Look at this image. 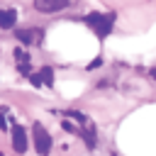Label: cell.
I'll return each mask as SVG.
<instances>
[{
    "label": "cell",
    "instance_id": "obj_1",
    "mask_svg": "<svg viewBox=\"0 0 156 156\" xmlns=\"http://www.w3.org/2000/svg\"><path fill=\"white\" fill-rule=\"evenodd\" d=\"M112 15H100V12H90V15H85V24L98 34V39H105L110 32H112Z\"/></svg>",
    "mask_w": 156,
    "mask_h": 156
},
{
    "label": "cell",
    "instance_id": "obj_2",
    "mask_svg": "<svg viewBox=\"0 0 156 156\" xmlns=\"http://www.w3.org/2000/svg\"><path fill=\"white\" fill-rule=\"evenodd\" d=\"M32 134H34V151H37L39 156H46V154L51 151V136H49V132H46L39 122H34Z\"/></svg>",
    "mask_w": 156,
    "mask_h": 156
},
{
    "label": "cell",
    "instance_id": "obj_3",
    "mask_svg": "<svg viewBox=\"0 0 156 156\" xmlns=\"http://www.w3.org/2000/svg\"><path fill=\"white\" fill-rule=\"evenodd\" d=\"M15 39H17L22 46H32V44H41L44 32L37 29V27H29V29H15Z\"/></svg>",
    "mask_w": 156,
    "mask_h": 156
},
{
    "label": "cell",
    "instance_id": "obj_4",
    "mask_svg": "<svg viewBox=\"0 0 156 156\" xmlns=\"http://www.w3.org/2000/svg\"><path fill=\"white\" fill-rule=\"evenodd\" d=\"M10 136H12V149H15L17 154H24V151H27V146H29L27 129H24L22 124H12V129H10Z\"/></svg>",
    "mask_w": 156,
    "mask_h": 156
},
{
    "label": "cell",
    "instance_id": "obj_5",
    "mask_svg": "<svg viewBox=\"0 0 156 156\" xmlns=\"http://www.w3.org/2000/svg\"><path fill=\"white\" fill-rule=\"evenodd\" d=\"M71 0H34V10L37 12H58L63 7H68Z\"/></svg>",
    "mask_w": 156,
    "mask_h": 156
},
{
    "label": "cell",
    "instance_id": "obj_6",
    "mask_svg": "<svg viewBox=\"0 0 156 156\" xmlns=\"http://www.w3.org/2000/svg\"><path fill=\"white\" fill-rule=\"evenodd\" d=\"M17 22V12L15 10H0V29H12Z\"/></svg>",
    "mask_w": 156,
    "mask_h": 156
},
{
    "label": "cell",
    "instance_id": "obj_7",
    "mask_svg": "<svg viewBox=\"0 0 156 156\" xmlns=\"http://www.w3.org/2000/svg\"><path fill=\"white\" fill-rule=\"evenodd\" d=\"M39 78H41V85H51L54 83V71L49 66H44V68H39Z\"/></svg>",
    "mask_w": 156,
    "mask_h": 156
},
{
    "label": "cell",
    "instance_id": "obj_8",
    "mask_svg": "<svg viewBox=\"0 0 156 156\" xmlns=\"http://www.w3.org/2000/svg\"><path fill=\"white\" fill-rule=\"evenodd\" d=\"M83 136H85V144L93 149V146H95V132H93V127H90V132H85Z\"/></svg>",
    "mask_w": 156,
    "mask_h": 156
},
{
    "label": "cell",
    "instance_id": "obj_9",
    "mask_svg": "<svg viewBox=\"0 0 156 156\" xmlns=\"http://www.w3.org/2000/svg\"><path fill=\"white\" fill-rule=\"evenodd\" d=\"M29 80H32V85H34V88H39V85H41V78H39V73H32V76H29Z\"/></svg>",
    "mask_w": 156,
    "mask_h": 156
},
{
    "label": "cell",
    "instance_id": "obj_10",
    "mask_svg": "<svg viewBox=\"0 0 156 156\" xmlns=\"http://www.w3.org/2000/svg\"><path fill=\"white\" fill-rule=\"evenodd\" d=\"M100 63H102V58H100V56H98V58H95V61H93V63H90V66H88V68H98V66H100Z\"/></svg>",
    "mask_w": 156,
    "mask_h": 156
},
{
    "label": "cell",
    "instance_id": "obj_11",
    "mask_svg": "<svg viewBox=\"0 0 156 156\" xmlns=\"http://www.w3.org/2000/svg\"><path fill=\"white\" fill-rule=\"evenodd\" d=\"M0 129H7V122H5V117H0Z\"/></svg>",
    "mask_w": 156,
    "mask_h": 156
},
{
    "label": "cell",
    "instance_id": "obj_12",
    "mask_svg": "<svg viewBox=\"0 0 156 156\" xmlns=\"http://www.w3.org/2000/svg\"><path fill=\"white\" fill-rule=\"evenodd\" d=\"M0 156H2V154H0Z\"/></svg>",
    "mask_w": 156,
    "mask_h": 156
}]
</instances>
